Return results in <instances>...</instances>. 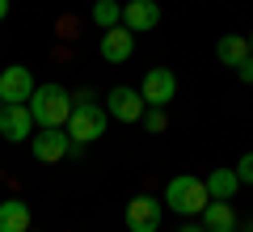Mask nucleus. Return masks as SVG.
I'll use <instances>...</instances> for the list:
<instances>
[{
    "mask_svg": "<svg viewBox=\"0 0 253 232\" xmlns=\"http://www.w3.org/2000/svg\"><path fill=\"white\" fill-rule=\"evenodd\" d=\"M26 106H30V114H34L38 127H68V114H72L76 101L63 85H38Z\"/></svg>",
    "mask_w": 253,
    "mask_h": 232,
    "instance_id": "f257e3e1",
    "label": "nucleus"
},
{
    "mask_svg": "<svg viewBox=\"0 0 253 232\" xmlns=\"http://www.w3.org/2000/svg\"><path fill=\"white\" fill-rule=\"evenodd\" d=\"M207 203H211L207 182L194 178V173H177V178H169V186H165V207L177 211V215H199Z\"/></svg>",
    "mask_w": 253,
    "mask_h": 232,
    "instance_id": "f03ea898",
    "label": "nucleus"
},
{
    "mask_svg": "<svg viewBox=\"0 0 253 232\" xmlns=\"http://www.w3.org/2000/svg\"><path fill=\"white\" fill-rule=\"evenodd\" d=\"M106 123H110L106 106H97V101H76L63 131L72 135V143H93V139H101V135H106Z\"/></svg>",
    "mask_w": 253,
    "mask_h": 232,
    "instance_id": "7ed1b4c3",
    "label": "nucleus"
},
{
    "mask_svg": "<svg viewBox=\"0 0 253 232\" xmlns=\"http://www.w3.org/2000/svg\"><path fill=\"white\" fill-rule=\"evenodd\" d=\"M68 148H72V135L63 127H38L34 139H30V152H34L42 165H59L68 161Z\"/></svg>",
    "mask_w": 253,
    "mask_h": 232,
    "instance_id": "20e7f679",
    "label": "nucleus"
},
{
    "mask_svg": "<svg viewBox=\"0 0 253 232\" xmlns=\"http://www.w3.org/2000/svg\"><path fill=\"white\" fill-rule=\"evenodd\" d=\"M34 131H38V123H34L26 101H4V110H0V135L9 143H26V139H34Z\"/></svg>",
    "mask_w": 253,
    "mask_h": 232,
    "instance_id": "39448f33",
    "label": "nucleus"
},
{
    "mask_svg": "<svg viewBox=\"0 0 253 232\" xmlns=\"http://www.w3.org/2000/svg\"><path fill=\"white\" fill-rule=\"evenodd\" d=\"M144 110H148V101H144V93H139V89L118 85V89L106 93V114L118 118V123H139V118H144Z\"/></svg>",
    "mask_w": 253,
    "mask_h": 232,
    "instance_id": "423d86ee",
    "label": "nucleus"
},
{
    "mask_svg": "<svg viewBox=\"0 0 253 232\" xmlns=\"http://www.w3.org/2000/svg\"><path fill=\"white\" fill-rule=\"evenodd\" d=\"M161 211H165L161 198L135 194L126 203V232H161Z\"/></svg>",
    "mask_w": 253,
    "mask_h": 232,
    "instance_id": "0eeeda50",
    "label": "nucleus"
},
{
    "mask_svg": "<svg viewBox=\"0 0 253 232\" xmlns=\"http://www.w3.org/2000/svg\"><path fill=\"white\" fill-rule=\"evenodd\" d=\"M139 93H144L148 106H169L173 97H177V76H173L169 68H148L144 81H139Z\"/></svg>",
    "mask_w": 253,
    "mask_h": 232,
    "instance_id": "6e6552de",
    "label": "nucleus"
},
{
    "mask_svg": "<svg viewBox=\"0 0 253 232\" xmlns=\"http://www.w3.org/2000/svg\"><path fill=\"white\" fill-rule=\"evenodd\" d=\"M34 72L26 63H9V68L0 72V101H30L34 97Z\"/></svg>",
    "mask_w": 253,
    "mask_h": 232,
    "instance_id": "1a4fd4ad",
    "label": "nucleus"
},
{
    "mask_svg": "<svg viewBox=\"0 0 253 232\" xmlns=\"http://www.w3.org/2000/svg\"><path fill=\"white\" fill-rule=\"evenodd\" d=\"M97 51H101L106 63H126L131 55H135V34H131L126 26H110V30H101Z\"/></svg>",
    "mask_w": 253,
    "mask_h": 232,
    "instance_id": "9d476101",
    "label": "nucleus"
},
{
    "mask_svg": "<svg viewBox=\"0 0 253 232\" xmlns=\"http://www.w3.org/2000/svg\"><path fill=\"white\" fill-rule=\"evenodd\" d=\"M123 26L131 34H148V30L161 26V4L156 0H126L123 4Z\"/></svg>",
    "mask_w": 253,
    "mask_h": 232,
    "instance_id": "9b49d317",
    "label": "nucleus"
},
{
    "mask_svg": "<svg viewBox=\"0 0 253 232\" xmlns=\"http://www.w3.org/2000/svg\"><path fill=\"white\" fill-rule=\"evenodd\" d=\"M199 220H203L207 232H236V211H232V203H224V198H211V203L199 211Z\"/></svg>",
    "mask_w": 253,
    "mask_h": 232,
    "instance_id": "f8f14e48",
    "label": "nucleus"
},
{
    "mask_svg": "<svg viewBox=\"0 0 253 232\" xmlns=\"http://www.w3.org/2000/svg\"><path fill=\"white\" fill-rule=\"evenodd\" d=\"M0 232H30V207L21 198H4L0 203Z\"/></svg>",
    "mask_w": 253,
    "mask_h": 232,
    "instance_id": "ddd939ff",
    "label": "nucleus"
},
{
    "mask_svg": "<svg viewBox=\"0 0 253 232\" xmlns=\"http://www.w3.org/2000/svg\"><path fill=\"white\" fill-rule=\"evenodd\" d=\"M215 55H219V63H228V68H241V63L249 59V38L245 34H224L215 43Z\"/></svg>",
    "mask_w": 253,
    "mask_h": 232,
    "instance_id": "4468645a",
    "label": "nucleus"
},
{
    "mask_svg": "<svg viewBox=\"0 0 253 232\" xmlns=\"http://www.w3.org/2000/svg\"><path fill=\"white\" fill-rule=\"evenodd\" d=\"M203 182H207V194H211V198H224V203H232V194L241 190L236 169H211Z\"/></svg>",
    "mask_w": 253,
    "mask_h": 232,
    "instance_id": "2eb2a0df",
    "label": "nucleus"
},
{
    "mask_svg": "<svg viewBox=\"0 0 253 232\" xmlns=\"http://www.w3.org/2000/svg\"><path fill=\"white\" fill-rule=\"evenodd\" d=\"M93 26H101V30L123 26V4L118 0H93Z\"/></svg>",
    "mask_w": 253,
    "mask_h": 232,
    "instance_id": "dca6fc26",
    "label": "nucleus"
},
{
    "mask_svg": "<svg viewBox=\"0 0 253 232\" xmlns=\"http://www.w3.org/2000/svg\"><path fill=\"white\" fill-rule=\"evenodd\" d=\"M139 123H144V127H148V131H152V135H161L165 127H169V118H165V110H161V106H148Z\"/></svg>",
    "mask_w": 253,
    "mask_h": 232,
    "instance_id": "f3484780",
    "label": "nucleus"
},
{
    "mask_svg": "<svg viewBox=\"0 0 253 232\" xmlns=\"http://www.w3.org/2000/svg\"><path fill=\"white\" fill-rule=\"evenodd\" d=\"M236 178H241V186H253V152H245L236 161Z\"/></svg>",
    "mask_w": 253,
    "mask_h": 232,
    "instance_id": "a211bd4d",
    "label": "nucleus"
},
{
    "mask_svg": "<svg viewBox=\"0 0 253 232\" xmlns=\"http://www.w3.org/2000/svg\"><path fill=\"white\" fill-rule=\"evenodd\" d=\"M236 76H241V81H245V85H253V55H249V59H245V63H241V68H236Z\"/></svg>",
    "mask_w": 253,
    "mask_h": 232,
    "instance_id": "6ab92c4d",
    "label": "nucleus"
},
{
    "mask_svg": "<svg viewBox=\"0 0 253 232\" xmlns=\"http://www.w3.org/2000/svg\"><path fill=\"white\" fill-rule=\"evenodd\" d=\"M177 232H207L203 224H186V228H177Z\"/></svg>",
    "mask_w": 253,
    "mask_h": 232,
    "instance_id": "aec40b11",
    "label": "nucleus"
},
{
    "mask_svg": "<svg viewBox=\"0 0 253 232\" xmlns=\"http://www.w3.org/2000/svg\"><path fill=\"white\" fill-rule=\"evenodd\" d=\"M9 17V0H0V21Z\"/></svg>",
    "mask_w": 253,
    "mask_h": 232,
    "instance_id": "412c9836",
    "label": "nucleus"
},
{
    "mask_svg": "<svg viewBox=\"0 0 253 232\" xmlns=\"http://www.w3.org/2000/svg\"><path fill=\"white\" fill-rule=\"evenodd\" d=\"M249 55H253V30H249Z\"/></svg>",
    "mask_w": 253,
    "mask_h": 232,
    "instance_id": "4be33fe9",
    "label": "nucleus"
},
{
    "mask_svg": "<svg viewBox=\"0 0 253 232\" xmlns=\"http://www.w3.org/2000/svg\"><path fill=\"white\" fill-rule=\"evenodd\" d=\"M0 110H4V101H0Z\"/></svg>",
    "mask_w": 253,
    "mask_h": 232,
    "instance_id": "5701e85b",
    "label": "nucleus"
},
{
    "mask_svg": "<svg viewBox=\"0 0 253 232\" xmlns=\"http://www.w3.org/2000/svg\"><path fill=\"white\" fill-rule=\"evenodd\" d=\"M249 232H253V228H249Z\"/></svg>",
    "mask_w": 253,
    "mask_h": 232,
    "instance_id": "b1692460",
    "label": "nucleus"
}]
</instances>
